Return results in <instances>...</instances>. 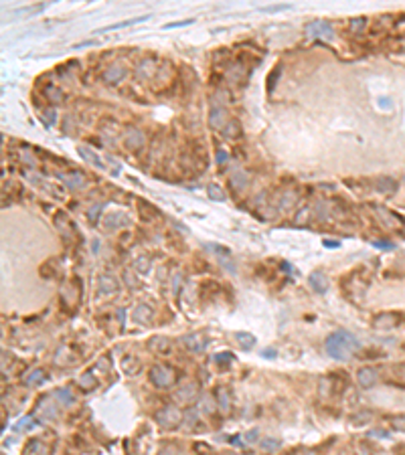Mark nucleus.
<instances>
[{"mask_svg":"<svg viewBox=\"0 0 405 455\" xmlns=\"http://www.w3.org/2000/svg\"><path fill=\"white\" fill-rule=\"evenodd\" d=\"M361 348L359 338L347 330H339L326 340V354L335 360H349Z\"/></svg>","mask_w":405,"mask_h":455,"instance_id":"f257e3e1","label":"nucleus"},{"mask_svg":"<svg viewBox=\"0 0 405 455\" xmlns=\"http://www.w3.org/2000/svg\"><path fill=\"white\" fill-rule=\"evenodd\" d=\"M304 32L312 39H320V41H333L335 39V28L330 22L326 20H312L306 24Z\"/></svg>","mask_w":405,"mask_h":455,"instance_id":"f03ea898","label":"nucleus"},{"mask_svg":"<svg viewBox=\"0 0 405 455\" xmlns=\"http://www.w3.org/2000/svg\"><path fill=\"white\" fill-rule=\"evenodd\" d=\"M150 381L154 383V387L166 389V387H170L174 383V370L168 368V366H164V364H156L150 370Z\"/></svg>","mask_w":405,"mask_h":455,"instance_id":"7ed1b4c3","label":"nucleus"},{"mask_svg":"<svg viewBox=\"0 0 405 455\" xmlns=\"http://www.w3.org/2000/svg\"><path fill=\"white\" fill-rule=\"evenodd\" d=\"M182 419V413L176 409V407H164L162 411L156 413V421L162 425V427H176Z\"/></svg>","mask_w":405,"mask_h":455,"instance_id":"20e7f679","label":"nucleus"},{"mask_svg":"<svg viewBox=\"0 0 405 455\" xmlns=\"http://www.w3.org/2000/svg\"><path fill=\"white\" fill-rule=\"evenodd\" d=\"M225 122H227V111H225V107L213 103V105H211V111H209V126H211L213 130H225Z\"/></svg>","mask_w":405,"mask_h":455,"instance_id":"39448f33","label":"nucleus"},{"mask_svg":"<svg viewBox=\"0 0 405 455\" xmlns=\"http://www.w3.org/2000/svg\"><path fill=\"white\" fill-rule=\"evenodd\" d=\"M357 381H359V385H361L363 389H371V387H375L377 381H379V372H377V368L365 366V368H361V370L357 372Z\"/></svg>","mask_w":405,"mask_h":455,"instance_id":"423d86ee","label":"nucleus"},{"mask_svg":"<svg viewBox=\"0 0 405 455\" xmlns=\"http://www.w3.org/2000/svg\"><path fill=\"white\" fill-rule=\"evenodd\" d=\"M59 178H61L69 188H73V191H79V188H85V186H87L85 174H83V172H77V170L67 172V174H59Z\"/></svg>","mask_w":405,"mask_h":455,"instance_id":"0eeeda50","label":"nucleus"},{"mask_svg":"<svg viewBox=\"0 0 405 455\" xmlns=\"http://www.w3.org/2000/svg\"><path fill=\"white\" fill-rule=\"evenodd\" d=\"M126 75H128V71L122 65H112V67L103 73V81L109 83V85H116V83H120L126 77Z\"/></svg>","mask_w":405,"mask_h":455,"instance_id":"6e6552de","label":"nucleus"},{"mask_svg":"<svg viewBox=\"0 0 405 455\" xmlns=\"http://www.w3.org/2000/svg\"><path fill=\"white\" fill-rule=\"evenodd\" d=\"M124 144H126V148H130V150H140V148L144 146V134H142L140 130H136V128H130V130L124 134Z\"/></svg>","mask_w":405,"mask_h":455,"instance_id":"1a4fd4ad","label":"nucleus"},{"mask_svg":"<svg viewBox=\"0 0 405 455\" xmlns=\"http://www.w3.org/2000/svg\"><path fill=\"white\" fill-rule=\"evenodd\" d=\"M182 344H185L189 350H193V352H201L207 346V340H205L203 334H189V336L182 338Z\"/></svg>","mask_w":405,"mask_h":455,"instance_id":"9d476101","label":"nucleus"},{"mask_svg":"<svg viewBox=\"0 0 405 455\" xmlns=\"http://www.w3.org/2000/svg\"><path fill=\"white\" fill-rule=\"evenodd\" d=\"M103 225H105L107 231H114V229H122V225H128V219L122 213H109L105 217Z\"/></svg>","mask_w":405,"mask_h":455,"instance_id":"9b49d317","label":"nucleus"},{"mask_svg":"<svg viewBox=\"0 0 405 455\" xmlns=\"http://www.w3.org/2000/svg\"><path fill=\"white\" fill-rule=\"evenodd\" d=\"M310 285L316 289V293H326V289H328V279L324 277V273L316 271V273L310 275Z\"/></svg>","mask_w":405,"mask_h":455,"instance_id":"f8f14e48","label":"nucleus"},{"mask_svg":"<svg viewBox=\"0 0 405 455\" xmlns=\"http://www.w3.org/2000/svg\"><path fill=\"white\" fill-rule=\"evenodd\" d=\"M393 326H397V316L395 314H383V316L375 318V328H379V330H387V328H393Z\"/></svg>","mask_w":405,"mask_h":455,"instance_id":"ddd939ff","label":"nucleus"},{"mask_svg":"<svg viewBox=\"0 0 405 455\" xmlns=\"http://www.w3.org/2000/svg\"><path fill=\"white\" fill-rule=\"evenodd\" d=\"M235 340L239 342V346H241L243 350H251V348L255 346V338H253L251 334H247V332H237V334H235Z\"/></svg>","mask_w":405,"mask_h":455,"instance_id":"4468645a","label":"nucleus"},{"mask_svg":"<svg viewBox=\"0 0 405 455\" xmlns=\"http://www.w3.org/2000/svg\"><path fill=\"white\" fill-rule=\"evenodd\" d=\"M148 16H140V18H130V20H124V22H116V24H109V26H105V28H99L97 32H105V30H116V28H126V26H132V24H136V22H142V20H146Z\"/></svg>","mask_w":405,"mask_h":455,"instance_id":"2eb2a0df","label":"nucleus"},{"mask_svg":"<svg viewBox=\"0 0 405 455\" xmlns=\"http://www.w3.org/2000/svg\"><path fill=\"white\" fill-rule=\"evenodd\" d=\"M79 154H81L87 162H93V166H97V168H105V164H103V162H101V160L93 154V152H87L85 148H79Z\"/></svg>","mask_w":405,"mask_h":455,"instance_id":"dca6fc26","label":"nucleus"},{"mask_svg":"<svg viewBox=\"0 0 405 455\" xmlns=\"http://www.w3.org/2000/svg\"><path fill=\"white\" fill-rule=\"evenodd\" d=\"M150 318H152V312L146 308V306L136 308V312H134V320H136V322H148Z\"/></svg>","mask_w":405,"mask_h":455,"instance_id":"f3484780","label":"nucleus"},{"mask_svg":"<svg viewBox=\"0 0 405 455\" xmlns=\"http://www.w3.org/2000/svg\"><path fill=\"white\" fill-rule=\"evenodd\" d=\"M41 383H45V372L43 370H34L30 376H26V385H41Z\"/></svg>","mask_w":405,"mask_h":455,"instance_id":"a211bd4d","label":"nucleus"},{"mask_svg":"<svg viewBox=\"0 0 405 455\" xmlns=\"http://www.w3.org/2000/svg\"><path fill=\"white\" fill-rule=\"evenodd\" d=\"M393 370H395V381L393 383L399 385V387H405V364H399Z\"/></svg>","mask_w":405,"mask_h":455,"instance_id":"6ab92c4d","label":"nucleus"},{"mask_svg":"<svg viewBox=\"0 0 405 455\" xmlns=\"http://www.w3.org/2000/svg\"><path fill=\"white\" fill-rule=\"evenodd\" d=\"M217 401L221 403V409H223V411H229V395H227L225 389H219V391H217Z\"/></svg>","mask_w":405,"mask_h":455,"instance_id":"aec40b11","label":"nucleus"},{"mask_svg":"<svg viewBox=\"0 0 405 455\" xmlns=\"http://www.w3.org/2000/svg\"><path fill=\"white\" fill-rule=\"evenodd\" d=\"M55 397H57L63 405H73V395H71L67 389H59V391L55 393Z\"/></svg>","mask_w":405,"mask_h":455,"instance_id":"412c9836","label":"nucleus"},{"mask_svg":"<svg viewBox=\"0 0 405 455\" xmlns=\"http://www.w3.org/2000/svg\"><path fill=\"white\" fill-rule=\"evenodd\" d=\"M209 197H211L213 201H223V199H225L223 191H221L219 186H215V184H211V186H209Z\"/></svg>","mask_w":405,"mask_h":455,"instance_id":"4be33fe9","label":"nucleus"},{"mask_svg":"<svg viewBox=\"0 0 405 455\" xmlns=\"http://www.w3.org/2000/svg\"><path fill=\"white\" fill-rule=\"evenodd\" d=\"M30 427H34L32 417H24V419H20V421H18V425H16L14 429H16V431H26V429H30Z\"/></svg>","mask_w":405,"mask_h":455,"instance_id":"5701e85b","label":"nucleus"},{"mask_svg":"<svg viewBox=\"0 0 405 455\" xmlns=\"http://www.w3.org/2000/svg\"><path fill=\"white\" fill-rule=\"evenodd\" d=\"M103 209V205H93L91 209H89V213H87V219L91 221V223H95L97 221V217H99V211Z\"/></svg>","mask_w":405,"mask_h":455,"instance_id":"b1692460","label":"nucleus"},{"mask_svg":"<svg viewBox=\"0 0 405 455\" xmlns=\"http://www.w3.org/2000/svg\"><path fill=\"white\" fill-rule=\"evenodd\" d=\"M152 350L156 348V350H168V342H166V340L164 338H156V340H152Z\"/></svg>","mask_w":405,"mask_h":455,"instance_id":"393cba45","label":"nucleus"},{"mask_svg":"<svg viewBox=\"0 0 405 455\" xmlns=\"http://www.w3.org/2000/svg\"><path fill=\"white\" fill-rule=\"evenodd\" d=\"M231 360H233V354H231V352H223V354H217V356H215V362H217V364H219V362H221V364H229Z\"/></svg>","mask_w":405,"mask_h":455,"instance_id":"a878e982","label":"nucleus"},{"mask_svg":"<svg viewBox=\"0 0 405 455\" xmlns=\"http://www.w3.org/2000/svg\"><path fill=\"white\" fill-rule=\"evenodd\" d=\"M280 71H282V69L278 67V69L270 75V79H268V83H270V85H268V89H270V91H274V87H276V81H278V77H280Z\"/></svg>","mask_w":405,"mask_h":455,"instance_id":"bb28decb","label":"nucleus"},{"mask_svg":"<svg viewBox=\"0 0 405 455\" xmlns=\"http://www.w3.org/2000/svg\"><path fill=\"white\" fill-rule=\"evenodd\" d=\"M393 427L399 429V431H405V415H399L393 419Z\"/></svg>","mask_w":405,"mask_h":455,"instance_id":"cd10ccee","label":"nucleus"},{"mask_svg":"<svg viewBox=\"0 0 405 455\" xmlns=\"http://www.w3.org/2000/svg\"><path fill=\"white\" fill-rule=\"evenodd\" d=\"M227 158H229V154H227L225 150H219V152H217V164H225Z\"/></svg>","mask_w":405,"mask_h":455,"instance_id":"c85d7f7f","label":"nucleus"},{"mask_svg":"<svg viewBox=\"0 0 405 455\" xmlns=\"http://www.w3.org/2000/svg\"><path fill=\"white\" fill-rule=\"evenodd\" d=\"M389 178H383V182H379V188H381V191H393V188H395V184L393 182H387Z\"/></svg>","mask_w":405,"mask_h":455,"instance_id":"c756f323","label":"nucleus"},{"mask_svg":"<svg viewBox=\"0 0 405 455\" xmlns=\"http://www.w3.org/2000/svg\"><path fill=\"white\" fill-rule=\"evenodd\" d=\"M365 24H367V20H365V18H357V20H353V22H351V28H353V30H359V28H361V26H365Z\"/></svg>","mask_w":405,"mask_h":455,"instance_id":"7c9ffc66","label":"nucleus"},{"mask_svg":"<svg viewBox=\"0 0 405 455\" xmlns=\"http://www.w3.org/2000/svg\"><path fill=\"white\" fill-rule=\"evenodd\" d=\"M193 20H182V22H168V24H164V28H176V26H187V24H191Z\"/></svg>","mask_w":405,"mask_h":455,"instance_id":"2f4dec72","label":"nucleus"},{"mask_svg":"<svg viewBox=\"0 0 405 455\" xmlns=\"http://www.w3.org/2000/svg\"><path fill=\"white\" fill-rule=\"evenodd\" d=\"M375 247H379V249H393V243H387V241H377V243H375Z\"/></svg>","mask_w":405,"mask_h":455,"instance_id":"473e14b6","label":"nucleus"},{"mask_svg":"<svg viewBox=\"0 0 405 455\" xmlns=\"http://www.w3.org/2000/svg\"><path fill=\"white\" fill-rule=\"evenodd\" d=\"M262 445H264V449H276L280 443H278V441H264Z\"/></svg>","mask_w":405,"mask_h":455,"instance_id":"72a5a7b5","label":"nucleus"},{"mask_svg":"<svg viewBox=\"0 0 405 455\" xmlns=\"http://www.w3.org/2000/svg\"><path fill=\"white\" fill-rule=\"evenodd\" d=\"M262 356H266V358H268V356H276V350H274V348H270V350L266 348V350L262 352Z\"/></svg>","mask_w":405,"mask_h":455,"instance_id":"f704fd0d","label":"nucleus"},{"mask_svg":"<svg viewBox=\"0 0 405 455\" xmlns=\"http://www.w3.org/2000/svg\"><path fill=\"white\" fill-rule=\"evenodd\" d=\"M326 247H339V241H324Z\"/></svg>","mask_w":405,"mask_h":455,"instance_id":"c9c22d12","label":"nucleus"}]
</instances>
